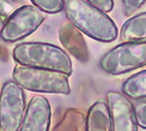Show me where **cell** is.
<instances>
[{"mask_svg":"<svg viewBox=\"0 0 146 131\" xmlns=\"http://www.w3.org/2000/svg\"><path fill=\"white\" fill-rule=\"evenodd\" d=\"M64 11L69 22L94 40L110 43L116 39L118 29L112 19L85 0H64Z\"/></svg>","mask_w":146,"mask_h":131,"instance_id":"6da1fadb","label":"cell"},{"mask_svg":"<svg viewBox=\"0 0 146 131\" xmlns=\"http://www.w3.org/2000/svg\"><path fill=\"white\" fill-rule=\"evenodd\" d=\"M12 57L20 66L59 72L68 75L73 73L69 55L60 47L43 42H25L15 46Z\"/></svg>","mask_w":146,"mask_h":131,"instance_id":"7a4b0ae2","label":"cell"},{"mask_svg":"<svg viewBox=\"0 0 146 131\" xmlns=\"http://www.w3.org/2000/svg\"><path fill=\"white\" fill-rule=\"evenodd\" d=\"M12 79L23 89L35 93L66 95L71 93L68 76L59 72L19 65L13 69Z\"/></svg>","mask_w":146,"mask_h":131,"instance_id":"3957f363","label":"cell"},{"mask_svg":"<svg viewBox=\"0 0 146 131\" xmlns=\"http://www.w3.org/2000/svg\"><path fill=\"white\" fill-rule=\"evenodd\" d=\"M100 68L110 75H122L146 66V41H127L105 54Z\"/></svg>","mask_w":146,"mask_h":131,"instance_id":"277c9868","label":"cell"},{"mask_svg":"<svg viewBox=\"0 0 146 131\" xmlns=\"http://www.w3.org/2000/svg\"><path fill=\"white\" fill-rule=\"evenodd\" d=\"M26 109L24 90L15 81H6L0 92V131H19Z\"/></svg>","mask_w":146,"mask_h":131,"instance_id":"5b68a950","label":"cell"},{"mask_svg":"<svg viewBox=\"0 0 146 131\" xmlns=\"http://www.w3.org/2000/svg\"><path fill=\"white\" fill-rule=\"evenodd\" d=\"M43 12L33 5L18 8L5 22L0 32L4 41L16 42L34 32L45 20Z\"/></svg>","mask_w":146,"mask_h":131,"instance_id":"8992f818","label":"cell"},{"mask_svg":"<svg viewBox=\"0 0 146 131\" xmlns=\"http://www.w3.org/2000/svg\"><path fill=\"white\" fill-rule=\"evenodd\" d=\"M112 131H137L138 125L135 106L130 99L117 91H109L106 95Z\"/></svg>","mask_w":146,"mask_h":131,"instance_id":"52a82bcc","label":"cell"},{"mask_svg":"<svg viewBox=\"0 0 146 131\" xmlns=\"http://www.w3.org/2000/svg\"><path fill=\"white\" fill-rule=\"evenodd\" d=\"M51 117L48 100L40 95L34 96L26 106L19 131H49Z\"/></svg>","mask_w":146,"mask_h":131,"instance_id":"ba28073f","label":"cell"},{"mask_svg":"<svg viewBox=\"0 0 146 131\" xmlns=\"http://www.w3.org/2000/svg\"><path fill=\"white\" fill-rule=\"evenodd\" d=\"M59 38L69 54L82 63L88 62L89 52L87 43L82 34L70 22L64 23L59 30Z\"/></svg>","mask_w":146,"mask_h":131,"instance_id":"9c48e42d","label":"cell"},{"mask_svg":"<svg viewBox=\"0 0 146 131\" xmlns=\"http://www.w3.org/2000/svg\"><path fill=\"white\" fill-rule=\"evenodd\" d=\"M85 131H112L109 108L105 100L96 101L88 110Z\"/></svg>","mask_w":146,"mask_h":131,"instance_id":"30bf717a","label":"cell"},{"mask_svg":"<svg viewBox=\"0 0 146 131\" xmlns=\"http://www.w3.org/2000/svg\"><path fill=\"white\" fill-rule=\"evenodd\" d=\"M120 38L127 41H146V11L126 20L120 31Z\"/></svg>","mask_w":146,"mask_h":131,"instance_id":"8fae6325","label":"cell"},{"mask_svg":"<svg viewBox=\"0 0 146 131\" xmlns=\"http://www.w3.org/2000/svg\"><path fill=\"white\" fill-rule=\"evenodd\" d=\"M122 93L133 101L146 99V69L129 77L122 86Z\"/></svg>","mask_w":146,"mask_h":131,"instance_id":"7c38bea8","label":"cell"},{"mask_svg":"<svg viewBox=\"0 0 146 131\" xmlns=\"http://www.w3.org/2000/svg\"><path fill=\"white\" fill-rule=\"evenodd\" d=\"M31 1L34 6L48 14H55L64 10V0H31Z\"/></svg>","mask_w":146,"mask_h":131,"instance_id":"4fadbf2b","label":"cell"},{"mask_svg":"<svg viewBox=\"0 0 146 131\" xmlns=\"http://www.w3.org/2000/svg\"><path fill=\"white\" fill-rule=\"evenodd\" d=\"M18 9V3L14 0H0V32L11 15Z\"/></svg>","mask_w":146,"mask_h":131,"instance_id":"5bb4252c","label":"cell"},{"mask_svg":"<svg viewBox=\"0 0 146 131\" xmlns=\"http://www.w3.org/2000/svg\"><path fill=\"white\" fill-rule=\"evenodd\" d=\"M146 0H122L123 11L125 16H130L137 11L144 4Z\"/></svg>","mask_w":146,"mask_h":131,"instance_id":"9a60e30c","label":"cell"},{"mask_svg":"<svg viewBox=\"0 0 146 131\" xmlns=\"http://www.w3.org/2000/svg\"><path fill=\"white\" fill-rule=\"evenodd\" d=\"M135 111L138 127L146 130V100L139 101L135 105Z\"/></svg>","mask_w":146,"mask_h":131,"instance_id":"2e32d148","label":"cell"},{"mask_svg":"<svg viewBox=\"0 0 146 131\" xmlns=\"http://www.w3.org/2000/svg\"><path fill=\"white\" fill-rule=\"evenodd\" d=\"M85 1L105 13L111 11L114 8V0H85Z\"/></svg>","mask_w":146,"mask_h":131,"instance_id":"e0dca14e","label":"cell"}]
</instances>
